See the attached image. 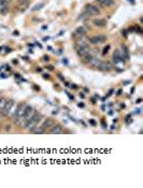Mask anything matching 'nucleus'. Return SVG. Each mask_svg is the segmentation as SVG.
I'll return each instance as SVG.
<instances>
[{"label": "nucleus", "instance_id": "nucleus-1", "mask_svg": "<svg viewBox=\"0 0 143 188\" xmlns=\"http://www.w3.org/2000/svg\"><path fill=\"white\" fill-rule=\"evenodd\" d=\"M41 117H42V116H41L39 113H36L35 116H33L32 118L30 119V121H28V122H26V123H25V125H24L25 128L29 129V130H30V132H31V131H32L33 129H36V127L38 126V124H39Z\"/></svg>", "mask_w": 143, "mask_h": 188}, {"label": "nucleus", "instance_id": "nucleus-2", "mask_svg": "<svg viewBox=\"0 0 143 188\" xmlns=\"http://www.w3.org/2000/svg\"><path fill=\"white\" fill-rule=\"evenodd\" d=\"M36 113H37V111H36L32 106H31V105H26L25 111H24V115H23V117H22V119L24 121V125H25V123H26V122L30 121V119L35 116ZM22 119H20V121H22Z\"/></svg>", "mask_w": 143, "mask_h": 188}, {"label": "nucleus", "instance_id": "nucleus-3", "mask_svg": "<svg viewBox=\"0 0 143 188\" xmlns=\"http://www.w3.org/2000/svg\"><path fill=\"white\" fill-rule=\"evenodd\" d=\"M85 12L88 16H96V15L100 14V9L95 6V4H86Z\"/></svg>", "mask_w": 143, "mask_h": 188}, {"label": "nucleus", "instance_id": "nucleus-4", "mask_svg": "<svg viewBox=\"0 0 143 188\" xmlns=\"http://www.w3.org/2000/svg\"><path fill=\"white\" fill-rule=\"evenodd\" d=\"M27 105H25V103H20L17 106V109L15 110L14 114H13V118L15 117V119H16V124H19V122L22 119L23 115H24V111H25V108H26Z\"/></svg>", "mask_w": 143, "mask_h": 188}, {"label": "nucleus", "instance_id": "nucleus-5", "mask_svg": "<svg viewBox=\"0 0 143 188\" xmlns=\"http://www.w3.org/2000/svg\"><path fill=\"white\" fill-rule=\"evenodd\" d=\"M106 41V37L104 35H97L89 39V43H92L93 45L101 44V43H104Z\"/></svg>", "mask_w": 143, "mask_h": 188}, {"label": "nucleus", "instance_id": "nucleus-6", "mask_svg": "<svg viewBox=\"0 0 143 188\" xmlns=\"http://www.w3.org/2000/svg\"><path fill=\"white\" fill-rule=\"evenodd\" d=\"M14 103H15V102H14V100H13V99H9V100H6V105H4L3 109L1 110L2 115L6 116V115L10 114V112H11V110H12V108H13V105H14Z\"/></svg>", "mask_w": 143, "mask_h": 188}, {"label": "nucleus", "instance_id": "nucleus-7", "mask_svg": "<svg viewBox=\"0 0 143 188\" xmlns=\"http://www.w3.org/2000/svg\"><path fill=\"white\" fill-rule=\"evenodd\" d=\"M76 54H78L79 57H83L84 55L89 53L92 49H90V46L89 44L88 45H83V46H76Z\"/></svg>", "mask_w": 143, "mask_h": 188}, {"label": "nucleus", "instance_id": "nucleus-8", "mask_svg": "<svg viewBox=\"0 0 143 188\" xmlns=\"http://www.w3.org/2000/svg\"><path fill=\"white\" fill-rule=\"evenodd\" d=\"M9 6H10V3H9L8 0H0V13L2 15L8 14Z\"/></svg>", "mask_w": 143, "mask_h": 188}, {"label": "nucleus", "instance_id": "nucleus-9", "mask_svg": "<svg viewBox=\"0 0 143 188\" xmlns=\"http://www.w3.org/2000/svg\"><path fill=\"white\" fill-rule=\"evenodd\" d=\"M112 62H113V63H115V65H119V63H121V62H125L124 60H123L122 54H121V52H119V49H115L114 51L113 56H112Z\"/></svg>", "mask_w": 143, "mask_h": 188}, {"label": "nucleus", "instance_id": "nucleus-10", "mask_svg": "<svg viewBox=\"0 0 143 188\" xmlns=\"http://www.w3.org/2000/svg\"><path fill=\"white\" fill-rule=\"evenodd\" d=\"M87 33V28L86 26H79L76 28V30L73 31V37H81Z\"/></svg>", "mask_w": 143, "mask_h": 188}, {"label": "nucleus", "instance_id": "nucleus-11", "mask_svg": "<svg viewBox=\"0 0 143 188\" xmlns=\"http://www.w3.org/2000/svg\"><path fill=\"white\" fill-rule=\"evenodd\" d=\"M89 43V39L86 37V35L81 36V37H78V40H76V46H83V45H88Z\"/></svg>", "mask_w": 143, "mask_h": 188}, {"label": "nucleus", "instance_id": "nucleus-12", "mask_svg": "<svg viewBox=\"0 0 143 188\" xmlns=\"http://www.w3.org/2000/svg\"><path fill=\"white\" fill-rule=\"evenodd\" d=\"M97 69L101 70V71H110L112 69V63L109 62H101Z\"/></svg>", "mask_w": 143, "mask_h": 188}, {"label": "nucleus", "instance_id": "nucleus-13", "mask_svg": "<svg viewBox=\"0 0 143 188\" xmlns=\"http://www.w3.org/2000/svg\"><path fill=\"white\" fill-rule=\"evenodd\" d=\"M53 126H54V119L46 118L45 121H43L42 125H41V128L44 129V130H46V129H51Z\"/></svg>", "mask_w": 143, "mask_h": 188}, {"label": "nucleus", "instance_id": "nucleus-14", "mask_svg": "<svg viewBox=\"0 0 143 188\" xmlns=\"http://www.w3.org/2000/svg\"><path fill=\"white\" fill-rule=\"evenodd\" d=\"M119 52H121L123 60H124V62H126V59H129V52H128V49H127L126 45L123 44L122 46H121V49H119Z\"/></svg>", "mask_w": 143, "mask_h": 188}, {"label": "nucleus", "instance_id": "nucleus-15", "mask_svg": "<svg viewBox=\"0 0 143 188\" xmlns=\"http://www.w3.org/2000/svg\"><path fill=\"white\" fill-rule=\"evenodd\" d=\"M93 24H94L96 27H99V28L101 27V28H103V27L106 26V21L104 19H100V17H99V19H94V21H93Z\"/></svg>", "mask_w": 143, "mask_h": 188}, {"label": "nucleus", "instance_id": "nucleus-16", "mask_svg": "<svg viewBox=\"0 0 143 188\" xmlns=\"http://www.w3.org/2000/svg\"><path fill=\"white\" fill-rule=\"evenodd\" d=\"M94 54L92 53V51L89 52L88 54H86V55H84L83 57H81V62L83 63H85V65H87V63H89L90 60L93 59V57H94Z\"/></svg>", "mask_w": 143, "mask_h": 188}, {"label": "nucleus", "instance_id": "nucleus-17", "mask_svg": "<svg viewBox=\"0 0 143 188\" xmlns=\"http://www.w3.org/2000/svg\"><path fill=\"white\" fill-rule=\"evenodd\" d=\"M50 133H52V135H61V133H63V129L60 125L53 126L51 131H50Z\"/></svg>", "mask_w": 143, "mask_h": 188}, {"label": "nucleus", "instance_id": "nucleus-18", "mask_svg": "<svg viewBox=\"0 0 143 188\" xmlns=\"http://www.w3.org/2000/svg\"><path fill=\"white\" fill-rule=\"evenodd\" d=\"M102 62V60H100L99 59L98 57H96V56H94V57H93V59L90 60L89 62V63H88V65L90 66V67H93V68H98L99 67V65H100V62Z\"/></svg>", "mask_w": 143, "mask_h": 188}, {"label": "nucleus", "instance_id": "nucleus-19", "mask_svg": "<svg viewBox=\"0 0 143 188\" xmlns=\"http://www.w3.org/2000/svg\"><path fill=\"white\" fill-rule=\"evenodd\" d=\"M96 1L103 6H111L114 4V0H96Z\"/></svg>", "mask_w": 143, "mask_h": 188}, {"label": "nucleus", "instance_id": "nucleus-20", "mask_svg": "<svg viewBox=\"0 0 143 188\" xmlns=\"http://www.w3.org/2000/svg\"><path fill=\"white\" fill-rule=\"evenodd\" d=\"M44 6H45L44 2H41V3H38V4H36V6H33L32 9H31V11H32V12H36V11H39V10H41V9H42V8H44Z\"/></svg>", "mask_w": 143, "mask_h": 188}, {"label": "nucleus", "instance_id": "nucleus-21", "mask_svg": "<svg viewBox=\"0 0 143 188\" xmlns=\"http://www.w3.org/2000/svg\"><path fill=\"white\" fill-rule=\"evenodd\" d=\"M110 49H111V45L106 44V46L103 47V49H102V55H106V54H108V52L110 51Z\"/></svg>", "mask_w": 143, "mask_h": 188}, {"label": "nucleus", "instance_id": "nucleus-22", "mask_svg": "<svg viewBox=\"0 0 143 188\" xmlns=\"http://www.w3.org/2000/svg\"><path fill=\"white\" fill-rule=\"evenodd\" d=\"M6 98L4 97H0V111L3 109V106L6 105Z\"/></svg>", "mask_w": 143, "mask_h": 188}, {"label": "nucleus", "instance_id": "nucleus-23", "mask_svg": "<svg viewBox=\"0 0 143 188\" xmlns=\"http://www.w3.org/2000/svg\"><path fill=\"white\" fill-rule=\"evenodd\" d=\"M89 124H90L92 126H94V127L97 125V123L95 122V119H89Z\"/></svg>", "mask_w": 143, "mask_h": 188}, {"label": "nucleus", "instance_id": "nucleus-24", "mask_svg": "<svg viewBox=\"0 0 143 188\" xmlns=\"http://www.w3.org/2000/svg\"><path fill=\"white\" fill-rule=\"evenodd\" d=\"M43 59H44V62H49L50 60V57L47 55H45V56H43Z\"/></svg>", "mask_w": 143, "mask_h": 188}, {"label": "nucleus", "instance_id": "nucleus-25", "mask_svg": "<svg viewBox=\"0 0 143 188\" xmlns=\"http://www.w3.org/2000/svg\"><path fill=\"white\" fill-rule=\"evenodd\" d=\"M122 92H123V90H122V89H119V90L116 92V96H121Z\"/></svg>", "mask_w": 143, "mask_h": 188}, {"label": "nucleus", "instance_id": "nucleus-26", "mask_svg": "<svg viewBox=\"0 0 143 188\" xmlns=\"http://www.w3.org/2000/svg\"><path fill=\"white\" fill-rule=\"evenodd\" d=\"M66 95H68V97H69V98L71 99V100H73V99H74L73 97L71 96V94H69V92H66Z\"/></svg>", "mask_w": 143, "mask_h": 188}, {"label": "nucleus", "instance_id": "nucleus-27", "mask_svg": "<svg viewBox=\"0 0 143 188\" xmlns=\"http://www.w3.org/2000/svg\"><path fill=\"white\" fill-rule=\"evenodd\" d=\"M43 78H44V79H50V75H49V74H46V73H44V74H43Z\"/></svg>", "mask_w": 143, "mask_h": 188}, {"label": "nucleus", "instance_id": "nucleus-28", "mask_svg": "<svg viewBox=\"0 0 143 188\" xmlns=\"http://www.w3.org/2000/svg\"><path fill=\"white\" fill-rule=\"evenodd\" d=\"M113 92H114V90H113V89H110V92H108V97H109V96H111V95L113 94Z\"/></svg>", "mask_w": 143, "mask_h": 188}, {"label": "nucleus", "instance_id": "nucleus-29", "mask_svg": "<svg viewBox=\"0 0 143 188\" xmlns=\"http://www.w3.org/2000/svg\"><path fill=\"white\" fill-rule=\"evenodd\" d=\"M108 114H109V115H113V114H114V112H113L112 110H110V111L108 112Z\"/></svg>", "mask_w": 143, "mask_h": 188}, {"label": "nucleus", "instance_id": "nucleus-30", "mask_svg": "<svg viewBox=\"0 0 143 188\" xmlns=\"http://www.w3.org/2000/svg\"><path fill=\"white\" fill-rule=\"evenodd\" d=\"M80 97H81V98H85V95L82 92V94H80Z\"/></svg>", "mask_w": 143, "mask_h": 188}, {"label": "nucleus", "instance_id": "nucleus-31", "mask_svg": "<svg viewBox=\"0 0 143 188\" xmlns=\"http://www.w3.org/2000/svg\"><path fill=\"white\" fill-rule=\"evenodd\" d=\"M79 106L80 108H84V103H79Z\"/></svg>", "mask_w": 143, "mask_h": 188}, {"label": "nucleus", "instance_id": "nucleus-32", "mask_svg": "<svg viewBox=\"0 0 143 188\" xmlns=\"http://www.w3.org/2000/svg\"><path fill=\"white\" fill-rule=\"evenodd\" d=\"M13 33H14L15 36H19V31H17V30H15V31H14V32H13Z\"/></svg>", "mask_w": 143, "mask_h": 188}, {"label": "nucleus", "instance_id": "nucleus-33", "mask_svg": "<svg viewBox=\"0 0 143 188\" xmlns=\"http://www.w3.org/2000/svg\"><path fill=\"white\" fill-rule=\"evenodd\" d=\"M47 70H53V67H52V66H50V67H47Z\"/></svg>", "mask_w": 143, "mask_h": 188}, {"label": "nucleus", "instance_id": "nucleus-34", "mask_svg": "<svg viewBox=\"0 0 143 188\" xmlns=\"http://www.w3.org/2000/svg\"><path fill=\"white\" fill-rule=\"evenodd\" d=\"M37 71H38V72H42V69H41V68H38Z\"/></svg>", "mask_w": 143, "mask_h": 188}, {"label": "nucleus", "instance_id": "nucleus-35", "mask_svg": "<svg viewBox=\"0 0 143 188\" xmlns=\"http://www.w3.org/2000/svg\"><path fill=\"white\" fill-rule=\"evenodd\" d=\"M111 129H112V130H114V129H115V126L112 125V126H111Z\"/></svg>", "mask_w": 143, "mask_h": 188}, {"label": "nucleus", "instance_id": "nucleus-36", "mask_svg": "<svg viewBox=\"0 0 143 188\" xmlns=\"http://www.w3.org/2000/svg\"><path fill=\"white\" fill-rule=\"evenodd\" d=\"M63 63H66V65H67V63H68L67 59H63Z\"/></svg>", "mask_w": 143, "mask_h": 188}, {"label": "nucleus", "instance_id": "nucleus-37", "mask_svg": "<svg viewBox=\"0 0 143 188\" xmlns=\"http://www.w3.org/2000/svg\"><path fill=\"white\" fill-rule=\"evenodd\" d=\"M8 1H9V3H11V1H12V0H8Z\"/></svg>", "mask_w": 143, "mask_h": 188}, {"label": "nucleus", "instance_id": "nucleus-38", "mask_svg": "<svg viewBox=\"0 0 143 188\" xmlns=\"http://www.w3.org/2000/svg\"><path fill=\"white\" fill-rule=\"evenodd\" d=\"M16 1H17V2H20V1H22V0H16Z\"/></svg>", "mask_w": 143, "mask_h": 188}, {"label": "nucleus", "instance_id": "nucleus-39", "mask_svg": "<svg viewBox=\"0 0 143 188\" xmlns=\"http://www.w3.org/2000/svg\"><path fill=\"white\" fill-rule=\"evenodd\" d=\"M129 1H132V0H129Z\"/></svg>", "mask_w": 143, "mask_h": 188}]
</instances>
